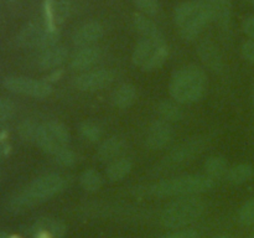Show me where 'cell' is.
I'll list each match as a JSON object with an SVG mask.
<instances>
[{
    "mask_svg": "<svg viewBox=\"0 0 254 238\" xmlns=\"http://www.w3.org/2000/svg\"><path fill=\"white\" fill-rule=\"evenodd\" d=\"M161 238H198V233L195 230H178L163 236Z\"/></svg>",
    "mask_w": 254,
    "mask_h": 238,
    "instance_id": "35",
    "label": "cell"
},
{
    "mask_svg": "<svg viewBox=\"0 0 254 238\" xmlns=\"http://www.w3.org/2000/svg\"><path fill=\"white\" fill-rule=\"evenodd\" d=\"M203 169L208 178L217 180V178H222L227 175L228 171V163L222 155H212L205 161L203 164Z\"/></svg>",
    "mask_w": 254,
    "mask_h": 238,
    "instance_id": "24",
    "label": "cell"
},
{
    "mask_svg": "<svg viewBox=\"0 0 254 238\" xmlns=\"http://www.w3.org/2000/svg\"><path fill=\"white\" fill-rule=\"evenodd\" d=\"M66 225L61 220L52 217H41L32 225V238H64Z\"/></svg>",
    "mask_w": 254,
    "mask_h": 238,
    "instance_id": "13",
    "label": "cell"
},
{
    "mask_svg": "<svg viewBox=\"0 0 254 238\" xmlns=\"http://www.w3.org/2000/svg\"><path fill=\"white\" fill-rule=\"evenodd\" d=\"M136 97L138 93L135 86L131 83H123L114 89L112 94V103L119 109H127L135 103Z\"/></svg>",
    "mask_w": 254,
    "mask_h": 238,
    "instance_id": "21",
    "label": "cell"
},
{
    "mask_svg": "<svg viewBox=\"0 0 254 238\" xmlns=\"http://www.w3.org/2000/svg\"><path fill=\"white\" fill-rule=\"evenodd\" d=\"M68 59V51L64 46L61 45H56V46L51 47L42 51V54L39 57V66L42 69H57L61 67L64 62Z\"/></svg>",
    "mask_w": 254,
    "mask_h": 238,
    "instance_id": "17",
    "label": "cell"
},
{
    "mask_svg": "<svg viewBox=\"0 0 254 238\" xmlns=\"http://www.w3.org/2000/svg\"><path fill=\"white\" fill-rule=\"evenodd\" d=\"M207 89V74L201 67L190 64L178 69L169 83L171 98L180 104H191L200 101Z\"/></svg>",
    "mask_w": 254,
    "mask_h": 238,
    "instance_id": "3",
    "label": "cell"
},
{
    "mask_svg": "<svg viewBox=\"0 0 254 238\" xmlns=\"http://www.w3.org/2000/svg\"><path fill=\"white\" fill-rule=\"evenodd\" d=\"M215 185L207 175H181L158 181L149 190L155 197H185L208 192Z\"/></svg>",
    "mask_w": 254,
    "mask_h": 238,
    "instance_id": "4",
    "label": "cell"
},
{
    "mask_svg": "<svg viewBox=\"0 0 254 238\" xmlns=\"http://www.w3.org/2000/svg\"><path fill=\"white\" fill-rule=\"evenodd\" d=\"M251 238H254V233H253V236H252V237H251Z\"/></svg>",
    "mask_w": 254,
    "mask_h": 238,
    "instance_id": "45",
    "label": "cell"
},
{
    "mask_svg": "<svg viewBox=\"0 0 254 238\" xmlns=\"http://www.w3.org/2000/svg\"><path fill=\"white\" fill-rule=\"evenodd\" d=\"M139 10L146 16H155L160 11L159 0H133Z\"/></svg>",
    "mask_w": 254,
    "mask_h": 238,
    "instance_id": "32",
    "label": "cell"
},
{
    "mask_svg": "<svg viewBox=\"0 0 254 238\" xmlns=\"http://www.w3.org/2000/svg\"><path fill=\"white\" fill-rule=\"evenodd\" d=\"M252 2H253V5H254V0H252Z\"/></svg>",
    "mask_w": 254,
    "mask_h": 238,
    "instance_id": "46",
    "label": "cell"
},
{
    "mask_svg": "<svg viewBox=\"0 0 254 238\" xmlns=\"http://www.w3.org/2000/svg\"><path fill=\"white\" fill-rule=\"evenodd\" d=\"M253 175H254L253 166L251 165V164L242 163V164H237V165L228 169L226 178H227L228 182H231L232 185H242V183L250 181L251 178H253Z\"/></svg>",
    "mask_w": 254,
    "mask_h": 238,
    "instance_id": "25",
    "label": "cell"
},
{
    "mask_svg": "<svg viewBox=\"0 0 254 238\" xmlns=\"http://www.w3.org/2000/svg\"><path fill=\"white\" fill-rule=\"evenodd\" d=\"M179 104L180 103H178V102L175 101L165 99V101H161L160 103L158 104L156 111H158L160 118L169 121V123H171V121H179L181 120L184 117V112Z\"/></svg>",
    "mask_w": 254,
    "mask_h": 238,
    "instance_id": "26",
    "label": "cell"
},
{
    "mask_svg": "<svg viewBox=\"0 0 254 238\" xmlns=\"http://www.w3.org/2000/svg\"><path fill=\"white\" fill-rule=\"evenodd\" d=\"M206 146V140L202 138H193L190 140L181 143L176 148H174L160 163L156 165L154 170L156 173H160L161 170H170L175 166L183 165V164L189 163L200 155Z\"/></svg>",
    "mask_w": 254,
    "mask_h": 238,
    "instance_id": "8",
    "label": "cell"
},
{
    "mask_svg": "<svg viewBox=\"0 0 254 238\" xmlns=\"http://www.w3.org/2000/svg\"><path fill=\"white\" fill-rule=\"evenodd\" d=\"M62 76H64V69L57 68V69H54V71H52L51 73H50L49 76H47L46 78H45V81L49 82L50 84H52V83H54V82H57V81H59V79H61Z\"/></svg>",
    "mask_w": 254,
    "mask_h": 238,
    "instance_id": "37",
    "label": "cell"
},
{
    "mask_svg": "<svg viewBox=\"0 0 254 238\" xmlns=\"http://www.w3.org/2000/svg\"><path fill=\"white\" fill-rule=\"evenodd\" d=\"M205 211V201L197 196L178 197L165 206L161 212L160 222L165 228L179 230L200 220Z\"/></svg>",
    "mask_w": 254,
    "mask_h": 238,
    "instance_id": "5",
    "label": "cell"
},
{
    "mask_svg": "<svg viewBox=\"0 0 254 238\" xmlns=\"http://www.w3.org/2000/svg\"><path fill=\"white\" fill-rule=\"evenodd\" d=\"M7 1H10V2H15V1H17V0H7Z\"/></svg>",
    "mask_w": 254,
    "mask_h": 238,
    "instance_id": "43",
    "label": "cell"
},
{
    "mask_svg": "<svg viewBox=\"0 0 254 238\" xmlns=\"http://www.w3.org/2000/svg\"><path fill=\"white\" fill-rule=\"evenodd\" d=\"M169 47L165 40L141 39L136 42L131 54V62L143 71H155L166 62Z\"/></svg>",
    "mask_w": 254,
    "mask_h": 238,
    "instance_id": "6",
    "label": "cell"
},
{
    "mask_svg": "<svg viewBox=\"0 0 254 238\" xmlns=\"http://www.w3.org/2000/svg\"><path fill=\"white\" fill-rule=\"evenodd\" d=\"M213 238H232L231 236H227V235H220V236H216V237Z\"/></svg>",
    "mask_w": 254,
    "mask_h": 238,
    "instance_id": "41",
    "label": "cell"
},
{
    "mask_svg": "<svg viewBox=\"0 0 254 238\" xmlns=\"http://www.w3.org/2000/svg\"><path fill=\"white\" fill-rule=\"evenodd\" d=\"M99 59H101V51H99V49H97L94 46L82 47L72 57L71 62H69V67L73 71H84V69L91 68L94 63L98 62Z\"/></svg>",
    "mask_w": 254,
    "mask_h": 238,
    "instance_id": "18",
    "label": "cell"
},
{
    "mask_svg": "<svg viewBox=\"0 0 254 238\" xmlns=\"http://www.w3.org/2000/svg\"><path fill=\"white\" fill-rule=\"evenodd\" d=\"M39 125L36 121L31 120V119H25L21 123L17 125V133H19L20 138L25 141H30L32 143L36 140L37 130H39Z\"/></svg>",
    "mask_w": 254,
    "mask_h": 238,
    "instance_id": "29",
    "label": "cell"
},
{
    "mask_svg": "<svg viewBox=\"0 0 254 238\" xmlns=\"http://www.w3.org/2000/svg\"><path fill=\"white\" fill-rule=\"evenodd\" d=\"M55 160L59 165L64 166V168H71L74 164L77 163V155L72 149L67 148H61L56 154H55Z\"/></svg>",
    "mask_w": 254,
    "mask_h": 238,
    "instance_id": "30",
    "label": "cell"
},
{
    "mask_svg": "<svg viewBox=\"0 0 254 238\" xmlns=\"http://www.w3.org/2000/svg\"><path fill=\"white\" fill-rule=\"evenodd\" d=\"M252 106H253V109H254V86H253V89H252Z\"/></svg>",
    "mask_w": 254,
    "mask_h": 238,
    "instance_id": "42",
    "label": "cell"
},
{
    "mask_svg": "<svg viewBox=\"0 0 254 238\" xmlns=\"http://www.w3.org/2000/svg\"><path fill=\"white\" fill-rule=\"evenodd\" d=\"M104 29L101 22L88 21L77 27L72 34V42L76 46L88 47L103 37Z\"/></svg>",
    "mask_w": 254,
    "mask_h": 238,
    "instance_id": "15",
    "label": "cell"
},
{
    "mask_svg": "<svg viewBox=\"0 0 254 238\" xmlns=\"http://www.w3.org/2000/svg\"><path fill=\"white\" fill-rule=\"evenodd\" d=\"M35 143L42 151L55 155L60 149L68 145L69 131L61 121H45L39 125Z\"/></svg>",
    "mask_w": 254,
    "mask_h": 238,
    "instance_id": "7",
    "label": "cell"
},
{
    "mask_svg": "<svg viewBox=\"0 0 254 238\" xmlns=\"http://www.w3.org/2000/svg\"><path fill=\"white\" fill-rule=\"evenodd\" d=\"M212 6L216 21L223 32L230 31L232 17V1L231 0H208Z\"/></svg>",
    "mask_w": 254,
    "mask_h": 238,
    "instance_id": "22",
    "label": "cell"
},
{
    "mask_svg": "<svg viewBox=\"0 0 254 238\" xmlns=\"http://www.w3.org/2000/svg\"><path fill=\"white\" fill-rule=\"evenodd\" d=\"M197 56L201 62L212 72L220 73L223 69V59L220 49L212 40H202L197 45Z\"/></svg>",
    "mask_w": 254,
    "mask_h": 238,
    "instance_id": "14",
    "label": "cell"
},
{
    "mask_svg": "<svg viewBox=\"0 0 254 238\" xmlns=\"http://www.w3.org/2000/svg\"><path fill=\"white\" fill-rule=\"evenodd\" d=\"M238 221L243 226L254 225V197L243 203L238 211Z\"/></svg>",
    "mask_w": 254,
    "mask_h": 238,
    "instance_id": "31",
    "label": "cell"
},
{
    "mask_svg": "<svg viewBox=\"0 0 254 238\" xmlns=\"http://www.w3.org/2000/svg\"><path fill=\"white\" fill-rule=\"evenodd\" d=\"M131 21H133V27L135 29V31L140 34L143 39L165 40L160 29L146 15L141 14V12H134Z\"/></svg>",
    "mask_w": 254,
    "mask_h": 238,
    "instance_id": "19",
    "label": "cell"
},
{
    "mask_svg": "<svg viewBox=\"0 0 254 238\" xmlns=\"http://www.w3.org/2000/svg\"><path fill=\"white\" fill-rule=\"evenodd\" d=\"M242 30L243 32L250 37V39L254 40V15H252V16H248L247 19L243 21Z\"/></svg>",
    "mask_w": 254,
    "mask_h": 238,
    "instance_id": "36",
    "label": "cell"
},
{
    "mask_svg": "<svg viewBox=\"0 0 254 238\" xmlns=\"http://www.w3.org/2000/svg\"><path fill=\"white\" fill-rule=\"evenodd\" d=\"M241 54L246 61L254 64V40L250 39L243 42L241 47Z\"/></svg>",
    "mask_w": 254,
    "mask_h": 238,
    "instance_id": "34",
    "label": "cell"
},
{
    "mask_svg": "<svg viewBox=\"0 0 254 238\" xmlns=\"http://www.w3.org/2000/svg\"><path fill=\"white\" fill-rule=\"evenodd\" d=\"M173 128L169 121L158 119L153 121L146 131L145 145L150 150H159L168 145L173 139Z\"/></svg>",
    "mask_w": 254,
    "mask_h": 238,
    "instance_id": "12",
    "label": "cell"
},
{
    "mask_svg": "<svg viewBox=\"0 0 254 238\" xmlns=\"http://www.w3.org/2000/svg\"><path fill=\"white\" fill-rule=\"evenodd\" d=\"M45 35H46V27L41 26L35 22L26 24L20 32L17 34V44L25 49H41L44 46Z\"/></svg>",
    "mask_w": 254,
    "mask_h": 238,
    "instance_id": "16",
    "label": "cell"
},
{
    "mask_svg": "<svg viewBox=\"0 0 254 238\" xmlns=\"http://www.w3.org/2000/svg\"><path fill=\"white\" fill-rule=\"evenodd\" d=\"M72 10L71 0H45L44 16L46 29H59Z\"/></svg>",
    "mask_w": 254,
    "mask_h": 238,
    "instance_id": "11",
    "label": "cell"
},
{
    "mask_svg": "<svg viewBox=\"0 0 254 238\" xmlns=\"http://www.w3.org/2000/svg\"><path fill=\"white\" fill-rule=\"evenodd\" d=\"M66 178L60 174L52 173L40 176L31 181L24 190L10 198L7 210L11 212H21L31 208L32 206L39 205L59 195L66 188Z\"/></svg>",
    "mask_w": 254,
    "mask_h": 238,
    "instance_id": "1",
    "label": "cell"
},
{
    "mask_svg": "<svg viewBox=\"0 0 254 238\" xmlns=\"http://www.w3.org/2000/svg\"><path fill=\"white\" fill-rule=\"evenodd\" d=\"M10 238H19V237H15V236H14V237H11V236H10Z\"/></svg>",
    "mask_w": 254,
    "mask_h": 238,
    "instance_id": "44",
    "label": "cell"
},
{
    "mask_svg": "<svg viewBox=\"0 0 254 238\" xmlns=\"http://www.w3.org/2000/svg\"><path fill=\"white\" fill-rule=\"evenodd\" d=\"M114 73L111 69L98 68L87 71L74 77L73 86L81 92H97L107 88L113 82Z\"/></svg>",
    "mask_w": 254,
    "mask_h": 238,
    "instance_id": "10",
    "label": "cell"
},
{
    "mask_svg": "<svg viewBox=\"0 0 254 238\" xmlns=\"http://www.w3.org/2000/svg\"><path fill=\"white\" fill-rule=\"evenodd\" d=\"M4 87L12 93L32 98L44 99L51 96L52 84L45 79H34L29 77L11 76L4 79Z\"/></svg>",
    "mask_w": 254,
    "mask_h": 238,
    "instance_id": "9",
    "label": "cell"
},
{
    "mask_svg": "<svg viewBox=\"0 0 254 238\" xmlns=\"http://www.w3.org/2000/svg\"><path fill=\"white\" fill-rule=\"evenodd\" d=\"M10 149H11V146H10V144L6 141H2L1 144H0V159H5L7 155L10 154Z\"/></svg>",
    "mask_w": 254,
    "mask_h": 238,
    "instance_id": "38",
    "label": "cell"
},
{
    "mask_svg": "<svg viewBox=\"0 0 254 238\" xmlns=\"http://www.w3.org/2000/svg\"><path fill=\"white\" fill-rule=\"evenodd\" d=\"M133 169V161L128 158H118L116 160L111 161L107 168V178L112 182H118L126 178L129 175V173Z\"/></svg>",
    "mask_w": 254,
    "mask_h": 238,
    "instance_id": "23",
    "label": "cell"
},
{
    "mask_svg": "<svg viewBox=\"0 0 254 238\" xmlns=\"http://www.w3.org/2000/svg\"><path fill=\"white\" fill-rule=\"evenodd\" d=\"M7 134H9V133H7V129L0 125V144H1L2 141H6Z\"/></svg>",
    "mask_w": 254,
    "mask_h": 238,
    "instance_id": "39",
    "label": "cell"
},
{
    "mask_svg": "<svg viewBox=\"0 0 254 238\" xmlns=\"http://www.w3.org/2000/svg\"><path fill=\"white\" fill-rule=\"evenodd\" d=\"M124 145H126V143H124L123 139L118 138V136H111V138L102 141L101 145L98 146L97 158L101 161L111 163V161L118 159V155L123 151Z\"/></svg>",
    "mask_w": 254,
    "mask_h": 238,
    "instance_id": "20",
    "label": "cell"
},
{
    "mask_svg": "<svg viewBox=\"0 0 254 238\" xmlns=\"http://www.w3.org/2000/svg\"><path fill=\"white\" fill-rule=\"evenodd\" d=\"M79 133L89 143H98L103 135L101 126L93 121H83L79 124Z\"/></svg>",
    "mask_w": 254,
    "mask_h": 238,
    "instance_id": "28",
    "label": "cell"
},
{
    "mask_svg": "<svg viewBox=\"0 0 254 238\" xmlns=\"http://www.w3.org/2000/svg\"><path fill=\"white\" fill-rule=\"evenodd\" d=\"M215 19L212 6L208 0H190L176 6L174 21L179 34L186 41H192Z\"/></svg>",
    "mask_w": 254,
    "mask_h": 238,
    "instance_id": "2",
    "label": "cell"
},
{
    "mask_svg": "<svg viewBox=\"0 0 254 238\" xmlns=\"http://www.w3.org/2000/svg\"><path fill=\"white\" fill-rule=\"evenodd\" d=\"M16 112V106L12 101L6 98H0V121L9 120Z\"/></svg>",
    "mask_w": 254,
    "mask_h": 238,
    "instance_id": "33",
    "label": "cell"
},
{
    "mask_svg": "<svg viewBox=\"0 0 254 238\" xmlns=\"http://www.w3.org/2000/svg\"><path fill=\"white\" fill-rule=\"evenodd\" d=\"M0 238H10V236L5 232H0Z\"/></svg>",
    "mask_w": 254,
    "mask_h": 238,
    "instance_id": "40",
    "label": "cell"
},
{
    "mask_svg": "<svg viewBox=\"0 0 254 238\" xmlns=\"http://www.w3.org/2000/svg\"><path fill=\"white\" fill-rule=\"evenodd\" d=\"M79 183L82 188L88 192H97L101 190L103 185V178L99 175V173L94 169H87L79 176Z\"/></svg>",
    "mask_w": 254,
    "mask_h": 238,
    "instance_id": "27",
    "label": "cell"
}]
</instances>
